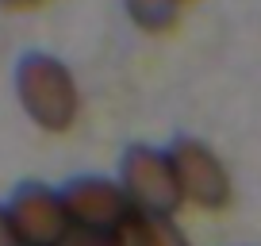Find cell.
Returning <instances> with one entry per match:
<instances>
[{"mask_svg": "<svg viewBox=\"0 0 261 246\" xmlns=\"http://www.w3.org/2000/svg\"><path fill=\"white\" fill-rule=\"evenodd\" d=\"M16 100L46 135H69L81 119V85L58 54L31 50L16 66Z\"/></svg>", "mask_w": 261, "mask_h": 246, "instance_id": "obj_1", "label": "cell"}, {"mask_svg": "<svg viewBox=\"0 0 261 246\" xmlns=\"http://www.w3.org/2000/svg\"><path fill=\"white\" fill-rule=\"evenodd\" d=\"M119 185H123V192H127L139 219H177V212L185 208L173 158L162 146L135 142V146L123 150Z\"/></svg>", "mask_w": 261, "mask_h": 246, "instance_id": "obj_2", "label": "cell"}, {"mask_svg": "<svg viewBox=\"0 0 261 246\" xmlns=\"http://www.w3.org/2000/svg\"><path fill=\"white\" fill-rule=\"evenodd\" d=\"M173 169H177V185L185 208H196L204 215H219L234 204V177H230L227 162L219 158V150L204 139L180 135L169 146Z\"/></svg>", "mask_w": 261, "mask_h": 246, "instance_id": "obj_3", "label": "cell"}, {"mask_svg": "<svg viewBox=\"0 0 261 246\" xmlns=\"http://www.w3.org/2000/svg\"><path fill=\"white\" fill-rule=\"evenodd\" d=\"M65 208L73 231H89V235H127L135 227V208H130L127 192H123L119 177H100V173H85L73 177L62 189Z\"/></svg>", "mask_w": 261, "mask_h": 246, "instance_id": "obj_4", "label": "cell"}, {"mask_svg": "<svg viewBox=\"0 0 261 246\" xmlns=\"http://www.w3.org/2000/svg\"><path fill=\"white\" fill-rule=\"evenodd\" d=\"M8 215L19 246H62L73 235V219H69L62 189H50L42 181H23L12 192Z\"/></svg>", "mask_w": 261, "mask_h": 246, "instance_id": "obj_5", "label": "cell"}, {"mask_svg": "<svg viewBox=\"0 0 261 246\" xmlns=\"http://www.w3.org/2000/svg\"><path fill=\"white\" fill-rule=\"evenodd\" d=\"M188 0H123V12L142 35H169L177 31Z\"/></svg>", "mask_w": 261, "mask_h": 246, "instance_id": "obj_6", "label": "cell"}, {"mask_svg": "<svg viewBox=\"0 0 261 246\" xmlns=\"http://www.w3.org/2000/svg\"><path fill=\"white\" fill-rule=\"evenodd\" d=\"M127 246H192L177 219H135L127 231Z\"/></svg>", "mask_w": 261, "mask_h": 246, "instance_id": "obj_7", "label": "cell"}, {"mask_svg": "<svg viewBox=\"0 0 261 246\" xmlns=\"http://www.w3.org/2000/svg\"><path fill=\"white\" fill-rule=\"evenodd\" d=\"M62 246H127V235H89V231H73Z\"/></svg>", "mask_w": 261, "mask_h": 246, "instance_id": "obj_8", "label": "cell"}, {"mask_svg": "<svg viewBox=\"0 0 261 246\" xmlns=\"http://www.w3.org/2000/svg\"><path fill=\"white\" fill-rule=\"evenodd\" d=\"M0 246H19L16 227H12V215H8V204H0Z\"/></svg>", "mask_w": 261, "mask_h": 246, "instance_id": "obj_9", "label": "cell"}, {"mask_svg": "<svg viewBox=\"0 0 261 246\" xmlns=\"http://www.w3.org/2000/svg\"><path fill=\"white\" fill-rule=\"evenodd\" d=\"M46 4H54V0H0V8H8V12H39Z\"/></svg>", "mask_w": 261, "mask_h": 246, "instance_id": "obj_10", "label": "cell"}, {"mask_svg": "<svg viewBox=\"0 0 261 246\" xmlns=\"http://www.w3.org/2000/svg\"><path fill=\"white\" fill-rule=\"evenodd\" d=\"M188 4H192V0H188Z\"/></svg>", "mask_w": 261, "mask_h": 246, "instance_id": "obj_11", "label": "cell"}]
</instances>
